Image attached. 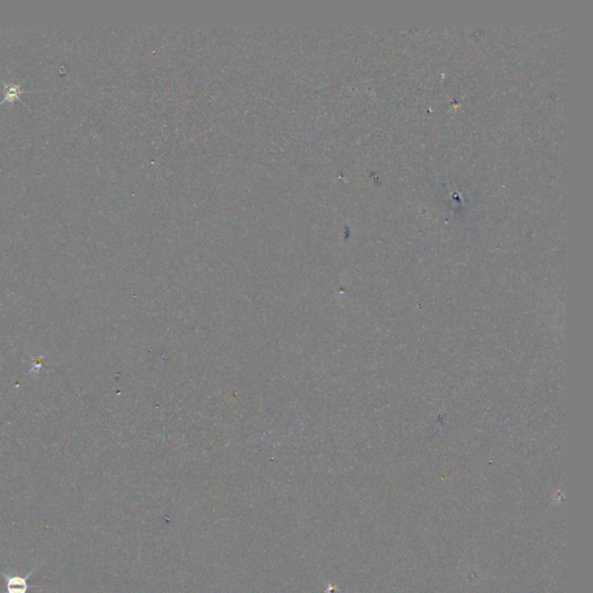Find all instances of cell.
Masks as SVG:
<instances>
[{"instance_id": "1", "label": "cell", "mask_w": 593, "mask_h": 593, "mask_svg": "<svg viewBox=\"0 0 593 593\" xmlns=\"http://www.w3.org/2000/svg\"><path fill=\"white\" fill-rule=\"evenodd\" d=\"M37 565L33 568L27 575H11L8 572H1L6 582V593H28L32 589H39L36 585H30L28 581L37 569Z\"/></svg>"}]
</instances>
